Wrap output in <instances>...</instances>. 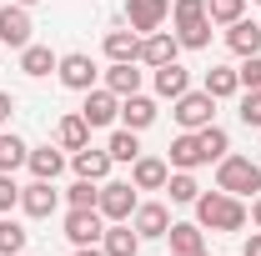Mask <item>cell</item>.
Returning <instances> with one entry per match:
<instances>
[{
    "label": "cell",
    "mask_w": 261,
    "mask_h": 256,
    "mask_svg": "<svg viewBox=\"0 0 261 256\" xmlns=\"http://www.w3.org/2000/svg\"><path fill=\"white\" fill-rule=\"evenodd\" d=\"M196 221H201V231H241V226L251 221V211H246V201L231 191H206L196 196Z\"/></svg>",
    "instance_id": "obj_1"
},
{
    "label": "cell",
    "mask_w": 261,
    "mask_h": 256,
    "mask_svg": "<svg viewBox=\"0 0 261 256\" xmlns=\"http://www.w3.org/2000/svg\"><path fill=\"white\" fill-rule=\"evenodd\" d=\"M171 15H176V40H181V50H206V45H211L206 0H171Z\"/></svg>",
    "instance_id": "obj_2"
},
{
    "label": "cell",
    "mask_w": 261,
    "mask_h": 256,
    "mask_svg": "<svg viewBox=\"0 0 261 256\" xmlns=\"http://www.w3.org/2000/svg\"><path fill=\"white\" fill-rule=\"evenodd\" d=\"M216 186L246 201V196L261 191V166H256L251 156H231V151H226V156L216 161Z\"/></svg>",
    "instance_id": "obj_3"
},
{
    "label": "cell",
    "mask_w": 261,
    "mask_h": 256,
    "mask_svg": "<svg viewBox=\"0 0 261 256\" xmlns=\"http://www.w3.org/2000/svg\"><path fill=\"white\" fill-rule=\"evenodd\" d=\"M171 116H176V126H181V131H201V126H211L216 100L206 96V91H186V96L171 100Z\"/></svg>",
    "instance_id": "obj_4"
},
{
    "label": "cell",
    "mask_w": 261,
    "mask_h": 256,
    "mask_svg": "<svg viewBox=\"0 0 261 256\" xmlns=\"http://www.w3.org/2000/svg\"><path fill=\"white\" fill-rule=\"evenodd\" d=\"M100 236H106V216H100L96 206L91 211H81V206L65 211V241L70 246H100Z\"/></svg>",
    "instance_id": "obj_5"
},
{
    "label": "cell",
    "mask_w": 261,
    "mask_h": 256,
    "mask_svg": "<svg viewBox=\"0 0 261 256\" xmlns=\"http://www.w3.org/2000/svg\"><path fill=\"white\" fill-rule=\"evenodd\" d=\"M136 206H141V201H136V186H130V181H100L96 211L106 216V221H130Z\"/></svg>",
    "instance_id": "obj_6"
},
{
    "label": "cell",
    "mask_w": 261,
    "mask_h": 256,
    "mask_svg": "<svg viewBox=\"0 0 261 256\" xmlns=\"http://www.w3.org/2000/svg\"><path fill=\"white\" fill-rule=\"evenodd\" d=\"M31 5H15V0H5L0 5V45H10V50H25L31 45Z\"/></svg>",
    "instance_id": "obj_7"
},
{
    "label": "cell",
    "mask_w": 261,
    "mask_h": 256,
    "mask_svg": "<svg viewBox=\"0 0 261 256\" xmlns=\"http://www.w3.org/2000/svg\"><path fill=\"white\" fill-rule=\"evenodd\" d=\"M56 75H61L65 91H81V96H86V91H96V75H100V70H96V61H91L86 50H70V56H61Z\"/></svg>",
    "instance_id": "obj_8"
},
{
    "label": "cell",
    "mask_w": 261,
    "mask_h": 256,
    "mask_svg": "<svg viewBox=\"0 0 261 256\" xmlns=\"http://www.w3.org/2000/svg\"><path fill=\"white\" fill-rule=\"evenodd\" d=\"M166 181H171V161L166 156H141L130 161V186L136 191H166Z\"/></svg>",
    "instance_id": "obj_9"
},
{
    "label": "cell",
    "mask_w": 261,
    "mask_h": 256,
    "mask_svg": "<svg viewBox=\"0 0 261 256\" xmlns=\"http://www.w3.org/2000/svg\"><path fill=\"white\" fill-rule=\"evenodd\" d=\"M166 15H171V0H126V25H130L136 35L161 31Z\"/></svg>",
    "instance_id": "obj_10"
},
{
    "label": "cell",
    "mask_w": 261,
    "mask_h": 256,
    "mask_svg": "<svg viewBox=\"0 0 261 256\" xmlns=\"http://www.w3.org/2000/svg\"><path fill=\"white\" fill-rule=\"evenodd\" d=\"M81 116H86V126H116L121 121V96L116 91H106V86H96V91H86V106H81Z\"/></svg>",
    "instance_id": "obj_11"
},
{
    "label": "cell",
    "mask_w": 261,
    "mask_h": 256,
    "mask_svg": "<svg viewBox=\"0 0 261 256\" xmlns=\"http://www.w3.org/2000/svg\"><path fill=\"white\" fill-rule=\"evenodd\" d=\"M130 226H136L141 241H161L166 231H171V211H166L161 201H141V206L130 211Z\"/></svg>",
    "instance_id": "obj_12"
},
{
    "label": "cell",
    "mask_w": 261,
    "mask_h": 256,
    "mask_svg": "<svg viewBox=\"0 0 261 256\" xmlns=\"http://www.w3.org/2000/svg\"><path fill=\"white\" fill-rule=\"evenodd\" d=\"M181 56V40L171 31H151V35H141V56H136V65H166V61H176Z\"/></svg>",
    "instance_id": "obj_13"
},
{
    "label": "cell",
    "mask_w": 261,
    "mask_h": 256,
    "mask_svg": "<svg viewBox=\"0 0 261 256\" xmlns=\"http://www.w3.org/2000/svg\"><path fill=\"white\" fill-rule=\"evenodd\" d=\"M56 206H61V191H56L50 181H31V186H20V211H25V216L45 221Z\"/></svg>",
    "instance_id": "obj_14"
},
{
    "label": "cell",
    "mask_w": 261,
    "mask_h": 256,
    "mask_svg": "<svg viewBox=\"0 0 261 256\" xmlns=\"http://www.w3.org/2000/svg\"><path fill=\"white\" fill-rule=\"evenodd\" d=\"M166 241H171V256H206V231H201V221H171Z\"/></svg>",
    "instance_id": "obj_15"
},
{
    "label": "cell",
    "mask_w": 261,
    "mask_h": 256,
    "mask_svg": "<svg viewBox=\"0 0 261 256\" xmlns=\"http://www.w3.org/2000/svg\"><path fill=\"white\" fill-rule=\"evenodd\" d=\"M166 161H171V171H196V166H206V151H201V136H196V131H181V136L171 141Z\"/></svg>",
    "instance_id": "obj_16"
},
{
    "label": "cell",
    "mask_w": 261,
    "mask_h": 256,
    "mask_svg": "<svg viewBox=\"0 0 261 256\" xmlns=\"http://www.w3.org/2000/svg\"><path fill=\"white\" fill-rule=\"evenodd\" d=\"M226 45H231V56H241V61H246V56H261V20H246V15L231 20L226 25Z\"/></svg>",
    "instance_id": "obj_17"
},
{
    "label": "cell",
    "mask_w": 261,
    "mask_h": 256,
    "mask_svg": "<svg viewBox=\"0 0 261 256\" xmlns=\"http://www.w3.org/2000/svg\"><path fill=\"white\" fill-rule=\"evenodd\" d=\"M100 251H106V256H136V251H141V236H136V226H130V221H106Z\"/></svg>",
    "instance_id": "obj_18"
},
{
    "label": "cell",
    "mask_w": 261,
    "mask_h": 256,
    "mask_svg": "<svg viewBox=\"0 0 261 256\" xmlns=\"http://www.w3.org/2000/svg\"><path fill=\"white\" fill-rule=\"evenodd\" d=\"M191 91V70L181 61H166V65H156V96L161 100H176V96H186Z\"/></svg>",
    "instance_id": "obj_19"
},
{
    "label": "cell",
    "mask_w": 261,
    "mask_h": 256,
    "mask_svg": "<svg viewBox=\"0 0 261 256\" xmlns=\"http://www.w3.org/2000/svg\"><path fill=\"white\" fill-rule=\"evenodd\" d=\"M70 166H75V176H86V181H106L111 176V151H96V146H81V151H70Z\"/></svg>",
    "instance_id": "obj_20"
},
{
    "label": "cell",
    "mask_w": 261,
    "mask_h": 256,
    "mask_svg": "<svg viewBox=\"0 0 261 256\" xmlns=\"http://www.w3.org/2000/svg\"><path fill=\"white\" fill-rule=\"evenodd\" d=\"M121 126H126V131H146V126H156V100L141 96V91H136V96H126V100H121Z\"/></svg>",
    "instance_id": "obj_21"
},
{
    "label": "cell",
    "mask_w": 261,
    "mask_h": 256,
    "mask_svg": "<svg viewBox=\"0 0 261 256\" xmlns=\"http://www.w3.org/2000/svg\"><path fill=\"white\" fill-rule=\"evenodd\" d=\"M56 146H61V151H81V146H91V126H86L81 111L56 121Z\"/></svg>",
    "instance_id": "obj_22"
},
{
    "label": "cell",
    "mask_w": 261,
    "mask_h": 256,
    "mask_svg": "<svg viewBox=\"0 0 261 256\" xmlns=\"http://www.w3.org/2000/svg\"><path fill=\"white\" fill-rule=\"evenodd\" d=\"M201 91H206L211 100H231L236 91H241V75H236L231 65H211V70H206V81H201Z\"/></svg>",
    "instance_id": "obj_23"
},
{
    "label": "cell",
    "mask_w": 261,
    "mask_h": 256,
    "mask_svg": "<svg viewBox=\"0 0 261 256\" xmlns=\"http://www.w3.org/2000/svg\"><path fill=\"white\" fill-rule=\"evenodd\" d=\"M106 91H116V96L126 100L141 91V70H136V61H111V70H106Z\"/></svg>",
    "instance_id": "obj_24"
},
{
    "label": "cell",
    "mask_w": 261,
    "mask_h": 256,
    "mask_svg": "<svg viewBox=\"0 0 261 256\" xmlns=\"http://www.w3.org/2000/svg\"><path fill=\"white\" fill-rule=\"evenodd\" d=\"M25 166L35 171V181H56V176L65 171V151H61V146H35Z\"/></svg>",
    "instance_id": "obj_25"
},
{
    "label": "cell",
    "mask_w": 261,
    "mask_h": 256,
    "mask_svg": "<svg viewBox=\"0 0 261 256\" xmlns=\"http://www.w3.org/2000/svg\"><path fill=\"white\" fill-rule=\"evenodd\" d=\"M56 65H61V56H56L50 45H35V40H31V45L20 50V70H25L31 81H40V75H50Z\"/></svg>",
    "instance_id": "obj_26"
},
{
    "label": "cell",
    "mask_w": 261,
    "mask_h": 256,
    "mask_svg": "<svg viewBox=\"0 0 261 256\" xmlns=\"http://www.w3.org/2000/svg\"><path fill=\"white\" fill-rule=\"evenodd\" d=\"M106 56H111V61H136V56H141V35L130 31H106Z\"/></svg>",
    "instance_id": "obj_27"
},
{
    "label": "cell",
    "mask_w": 261,
    "mask_h": 256,
    "mask_svg": "<svg viewBox=\"0 0 261 256\" xmlns=\"http://www.w3.org/2000/svg\"><path fill=\"white\" fill-rule=\"evenodd\" d=\"M25 161H31V146H25L15 131H10V136H0V171H5V176H15Z\"/></svg>",
    "instance_id": "obj_28"
},
{
    "label": "cell",
    "mask_w": 261,
    "mask_h": 256,
    "mask_svg": "<svg viewBox=\"0 0 261 256\" xmlns=\"http://www.w3.org/2000/svg\"><path fill=\"white\" fill-rule=\"evenodd\" d=\"M136 136H141V131H111V141H106V151H111V161H136L141 156V141H136Z\"/></svg>",
    "instance_id": "obj_29"
},
{
    "label": "cell",
    "mask_w": 261,
    "mask_h": 256,
    "mask_svg": "<svg viewBox=\"0 0 261 256\" xmlns=\"http://www.w3.org/2000/svg\"><path fill=\"white\" fill-rule=\"evenodd\" d=\"M166 191H171V201H176V206H196V196H201V186H196V176H191V171H171Z\"/></svg>",
    "instance_id": "obj_30"
},
{
    "label": "cell",
    "mask_w": 261,
    "mask_h": 256,
    "mask_svg": "<svg viewBox=\"0 0 261 256\" xmlns=\"http://www.w3.org/2000/svg\"><path fill=\"white\" fill-rule=\"evenodd\" d=\"M25 236H31V231H25L20 221L0 216V256H20V251H25Z\"/></svg>",
    "instance_id": "obj_31"
},
{
    "label": "cell",
    "mask_w": 261,
    "mask_h": 256,
    "mask_svg": "<svg viewBox=\"0 0 261 256\" xmlns=\"http://www.w3.org/2000/svg\"><path fill=\"white\" fill-rule=\"evenodd\" d=\"M196 136H201V151H206V161H221V156L231 151V136L216 126V121H211V126H201Z\"/></svg>",
    "instance_id": "obj_32"
},
{
    "label": "cell",
    "mask_w": 261,
    "mask_h": 256,
    "mask_svg": "<svg viewBox=\"0 0 261 256\" xmlns=\"http://www.w3.org/2000/svg\"><path fill=\"white\" fill-rule=\"evenodd\" d=\"M65 201H70V206H81V211H91V206L100 201V181L75 176V186H65Z\"/></svg>",
    "instance_id": "obj_33"
},
{
    "label": "cell",
    "mask_w": 261,
    "mask_h": 256,
    "mask_svg": "<svg viewBox=\"0 0 261 256\" xmlns=\"http://www.w3.org/2000/svg\"><path fill=\"white\" fill-rule=\"evenodd\" d=\"M241 10H246V0H206L211 25H231V20H241Z\"/></svg>",
    "instance_id": "obj_34"
},
{
    "label": "cell",
    "mask_w": 261,
    "mask_h": 256,
    "mask_svg": "<svg viewBox=\"0 0 261 256\" xmlns=\"http://www.w3.org/2000/svg\"><path fill=\"white\" fill-rule=\"evenodd\" d=\"M236 75H241V91H261V56H246L236 65Z\"/></svg>",
    "instance_id": "obj_35"
},
{
    "label": "cell",
    "mask_w": 261,
    "mask_h": 256,
    "mask_svg": "<svg viewBox=\"0 0 261 256\" xmlns=\"http://www.w3.org/2000/svg\"><path fill=\"white\" fill-rule=\"evenodd\" d=\"M241 126L261 131V91H246L241 96Z\"/></svg>",
    "instance_id": "obj_36"
},
{
    "label": "cell",
    "mask_w": 261,
    "mask_h": 256,
    "mask_svg": "<svg viewBox=\"0 0 261 256\" xmlns=\"http://www.w3.org/2000/svg\"><path fill=\"white\" fill-rule=\"evenodd\" d=\"M15 206H20V186H15V176L0 171V216H10Z\"/></svg>",
    "instance_id": "obj_37"
},
{
    "label": "cell",
    "mask_w": 261,
    "mask_h": 256,
    "mask_svg": "<svg viewBox=\"0 0 261 256\" xmlns=\"http://www.w3.org/2000/svg\"><path fill=\"white\" fill-rule=\"evenodd\" d=\"M10 116H15V96H10V91H0V126H5Z\"/></svg>",
    "instance_id": "obj_38"
},
{
    "label": "cell",
    "mask_w": 261,
    "mask_h": 256,
    "mask_svg": "<svg viewBox=\"0 0 261 256\" xmlns=\"http://www.w3.org/2000/svg\"><path fill=\"white\" fill-rule=\"evenodd\" d=\"M241 256H261V231H251V236H246V246H241Z\"/></svg>",
    "instance_id": "obj_39"
},
{
    "label": "cell",
    "mask_w": 261,
    "mask_h": 256,
    "mask_svg": "<svg viewBox=\"0 0 261 256\" xmlns=\"http://www.w3.org/2000/svg\"><path fill=\"white\" fill-rule=\"evenodd\" d=\"M246 211H251V226H256V231H261V196H256V201H251V206H246Z\"/></svg>",
    "instance_id": "obj_40"
},
{
    "label": "cell",
    "mask_w": 261,
    "mask_h": 256,
    "mask_svg": "<svg viewBox=\"0 0 261 256\" xmlns=\"http://www.w3.org/2000/svg\"><path fill=\"white\" fill-rule=\"evenodd\" d=\"M75 256H106L100 246H75Z\"/></svg>",
    "instance_id": "obj_41"
},
{
    "label": "cell",
    "mask_w": 261,
    "mask_h": 256,
    "mask_svg": "<svg viewBox=\"0 0 261 256\" xmlns=\"http://www.w3.org/2000/svg\"><path fill=\"white\" fill-rule=\"evenodd\" d=\"M15 5H40V0H15Z\"/></svg>",
    "instance_id": "obj_42"
},
{
    "label": "cell",
    "mask_w": 261,
    "mask_h": 256,
    "mask_svg": "<svg viewBox=\"0 0 261 256\" xmlns=\"http://www.w3.org/2000/svg\"><path fill=\"white\" fill-rule=\"evenodd\" d=\"M20 256H25V251H20Z\"/></svg>",
    "instance_id": "obj_43"
},
{
    "label": "cell",
    "mask_w": 261,
    "mask_h": 256,
    "mask_svg": "<svg viewBox=\"0 0 261 256\" xmlns=\"http://www.w3.org/2000/svg\"><path fill=\"white\" fill-rule=\"evenodd\" d=\"M256 5H261V0H256Z\"/></svg>",
    "instance_id": "obj_44"
}]
</instances>
